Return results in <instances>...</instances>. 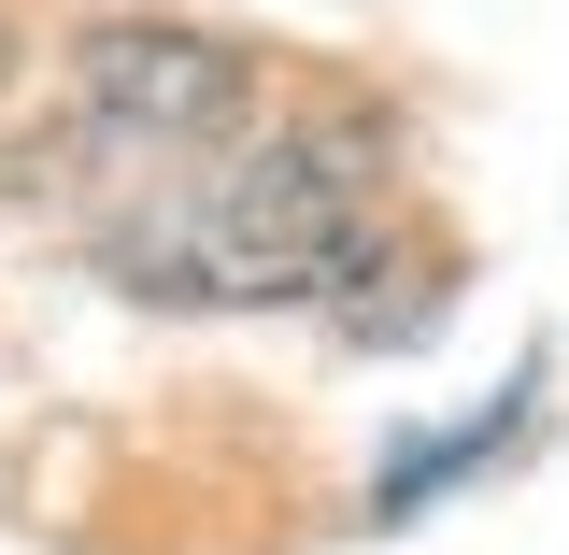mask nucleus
Listing matches in <instances>:
<instances>
[{
	"mask_svg": "<svg viewBox=\"0 0 569 555\" xmlns=\"http://www.w3.org/2000/svg\"><path fill=\"white\" fill-rule=\"evenodd\" d=\"M100 271L186 314H257V299H342L385 271V129L370 115H271L228 157L142 186L100 228Z\"/></svg>",
	"mask_w": 569,
	"mask_h": 555,
	"instance_id": "1",
	"label": "nucleus"
},
{
	"mask_svg": "<svg viewBox=\"0 0 569 555\" xmlns=\"http://www.w3.org/2000/svg\"><path fill=\"white\" fill-rule=\"evenodd\" d=\"M71 71H86V142L129 157L142 186H171V171L228 157L242 129H271V71L242 43H213V29H100Z\"/></svg>",
	"mask_w": 569,
	"mask_h": 555,
	"instance_id": "2",
	"label": "nucleus"
},
{
	"mask_svg": "<svg viewBox=\"0 0 569 555\" xmlns=\"http://www.w3.org/2000/svg\"><path fill=\"white\" fill-rule=\"evenodd\" d=\"M512 414H527V385H512V399H485V414L456 427V442H427V456H399V470H385V485H370V513H385V527H399V513H427V498L456 485V470H485L498 442H512Z\"/></svg>",
	"mask_w": 569,
	"mask_h": 555,
	"instance_id": "3",
	"label": "nucleus"
},
{
	"mask_svg": "<svg viewBox=\"0 0 569 555\" xmlns=\"http://www.w3.org/2000/svg\"><path fill=\"white\" fill-rule=\"evenodd\" d=\"M0 86H14V14H0Z\"/></svg>",
	"mask_w": 569,
	"mask_h": 555,
	"instance_id": "4",
	"label": "nucleus"
}]
</instances>
